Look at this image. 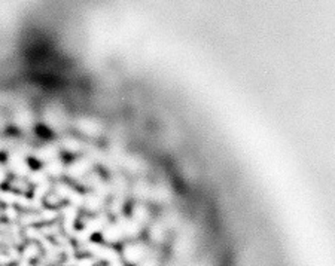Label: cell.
I'll list each match as a JSON object with an SVG mask.
<instances>
[{
  "mask_svg": "<svg viewBox=\"0 0 335 266\" xmlns=\"http://www.w3.org/2000/svg\"><path fill=\"white\" fill-rule=\"evenodd\" d=\"M124 254H126V257H127L130 262H139V260L143 259V251H142L137 245H130V247H127L126 251H124Z\"/></svg>",
  "mask_w": 335,
  "mask_h": 266,
  "instance_id": "6da1fadb",
  "label": "cell"
}]
</instances>
